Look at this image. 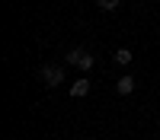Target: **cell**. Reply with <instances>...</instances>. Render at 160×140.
Wrapping results in <instances>:
<instances>
[{
  "label": "cell",
  "mask_w": 160,
  "mask_h": 140,
  "mask_svg": "<svg viewBox=\"0 0 160 140\" xmlns=\"http://www.w3.org/2000/svg\"><path fill=\"white\" fill-rule=\"evenodd\" d=\"M68 57H71V64H77V67H80V70H90V67H93V57L87 54V51H83V48H74V51H71V54H68Z\"/></svg>",
  "instance_id": "obj_2"
},
{
  "label": "cell",
  "mask_w": 160,
  "mask_h": 140,
  "mask_svg": "<svg viewBox=\"0 0 160 140\" xmlns=\"http://www.w3.org/2000/svg\"><path fill=\"white\" fill-rule=\"evenodd\" d=\"M38 80L45 86H58V83H64V67H42L38 70Z\"/></svg>",
  "instance_id": "obj_1"
},
{
  "label": "cell",
  "mask_w": 160,
  "mask_h": 140,
  "mask_svg": "<svg viewBox=\"0 0 160 140\" xmlns=\"http://www.w3.org/2000/svg\"><path fill=\"white\" fill-rule=\"evenodd\" d=\"M118 7V0H99V10H106V13H112Z\"/></svg>",
  "instance_id": "obj_6"
},
{
  "label": "cell",
  "mask_w": 160,
  "mask_h": 140,
  "mask_svg": "<svg viewBox=\"0 0 160 140\" xmlns=\"http://www.w3.org/2000/svg\"><path fill=\"white\" fill-rule=\"evenodd\" d=\"M90 93V80H74V86H71V96H77V99H83Z\"/></svg>",
  "instance_id": "obj_3"
},
{
  "label": "cell",
  "mask_w": 160,
  "mask_h": 140,
  "mask_svg": "<svg viewBox=\"0 0 160 140\" xmlns=\"http://www.w3.org/2000/svg\"><path fill=\"white\" fill-rule=\"evenodd\" d=\"M131 89H135V80H131V76H122V80L115 83V93H118V96H128Z\"/></svg>",
  "instance_id": "obj_4"
},
{
  "label": "cell",
  "mask_w": 160,
  "mask_h": 140,
  "mask_svg": "<svg viewBox=\"0 0 160 140\" xmlns=\"http://www.w3.org/2000/svg\"><path fill=\"white\" fill-rule=\"evenodd\" d=\"M115 64H122V67L131 64V51H128V48H118V51H115Z\"/></svg>",
  "instance_id": "obj_5"
}]
</instances>
